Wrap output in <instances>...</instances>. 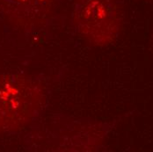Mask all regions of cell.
<instances>
[{
	"label": "cell",
	"mask_w": 153,
	"mask_h": 152,
	"mask_svg": "<svg viewBox=\"0 0 153 152\" xmlns=\"http://www.w3.org/2000/svg\"><path fill=\"white\" fill-rule=\"evenodd\" d=\"M46 103L40 82L19 74L0 76V132L19 130L39 118Z\"/></svg>",
	"instance_id": "1"
},
{
	"label": "cell",
	"mask_w": 153,
	"mask_h": 152,
	"mask_svg": "<svg viewBox=\"0 0 153 152\" xmlns=\"http://www.w3.org/2000/svg\"><path fill=\"white\" fill-rule=\"evenodd\" d=\"M72 25L95 46L111 43L119 34L123 13L120 0H74Z\"/></svg>",
	"instance_id": "2"
},
{
	"label": "cell",
	"mask_w": 153,
	"mask_h": 152,
	"mask_svg": "<svg viewBox=\"0 0 153 152\" xmlns=\"http://www.w3.org/2000/svg\"><path fill=\"white\" fill-rule=\"evenodd\" d=\"M0 2L35 22H45L57 0H0Z\"/></svg>",
	"instance_id": "3"
}]
</instances>
